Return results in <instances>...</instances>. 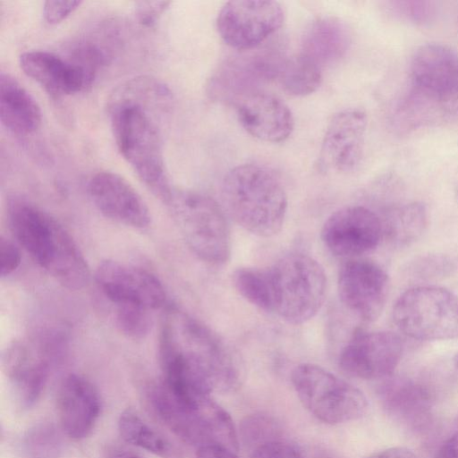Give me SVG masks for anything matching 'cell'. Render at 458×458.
Segmentation results:
<instances>
[{
	"label": "cell",
	"instance_id": "23",
	"mask_svg": "<svg viewBox=\"0 0 458 458\" xmlns=\"http://www.w3.org/2000/svg\"><path fill=\"white\" fill-rule=\"evenodd\" d=\"M382 401L389 415L411 428L428 421L432 395L424 385L410 379L387 382L381 391Z\"/></svg>",
	"mask_w": 458,
	"mask_h": 458
},
{
	"label": "cell",
	"instance_id": "36",
	"mask_svg": "<svg viewBox=\"0 0 458 458\" xmlns=\"http://www.w3.org/2000/svg\"><path fill=\"white\" fill-rule=\"evenodd\" d=\"M170 1H137L135 3V14L138 21L144 26H153L162 13L168 8Z\"/></svg>",
	"mask_w": 458,
	"mask_h": 458
},
{
	"label": "cell",
	"instance_id": "37",
	"mask_svg": "<svg viewBox=\"0 0 458 458\" xmlns=\"http://www.w3.org/2000/svg\"><path fill=\"white\" fill-rule=\"evenodd\" d=\"M81 1L78 0H48L43 4L42 13L47 22L58 23L76 10Z\"/></svg>",
	"mask_w": 458,
	"mask_h": 458
},
{
	"label": "cell",
	"instance_id": "30",
	"mask_svg": "<svg viewBox=\"0 0 458 458\" xmlns=\"http://www.w3.org/2000/svg\"><path fill=\"white\" fill-rule=\"evenodd\" d=\"M232 279L238 293L248 302L265 311H274L268 269L239 267Z\"/></svg>",
	"mask_w": 458,
	"mask_h": 458
},
{
	"label": "cell",
	"instance_id": "35",
	"mask_svg": "<svg viewBox=\"0 0 458 458\" xmlns=\"http://www.w3.org/2000/svg\"><path fill=\"white\" fill-rule=\"evenodd\" d=\"M250 458H305L295 447L282 440L263 444L252 452Z\"/></svg>",
	"mask_w": 458,
	"mask_h": 458
},
{
	"label": "cell",
	"instance_id": "43",
	"mask_svg": "<svg viewBox=\"0 0 458 458\" xmlns=\"http://www.w3.org/2000/svg\"><path fill=\"white\" fill-rule=\"evenodd\" d=\"M442 105L445 110L458 112V76Z\"/></svg>",
	"mask_w": 458,
	"mask_h": 458
},
{
	"label": "cell",
	"instance_id": "19",
	"mask_svg": "<svg viewBox=\"0 0 458 458\" xmlns=\"http://www.w3.org/2000/svg\"><path fill=\"white\" fill-rule=\"evenodd\" d=\"M56 408L63 431L72 439H82L90 434L99 418L101 399L90 381L70 374L58 389Z\"/></svg>",
	"mask_w": 458,
	"mask_h": 458
},
{
	"label": "cell",
	"instance_id": "41",
	"mask_svg": "<svg viewBox=\"0 0 458 458\" xmlns=\"http://www.w3.org/2000/svg\"><path fill=\"white\" fill-rule=\"evenodd\" d=\"M364 458H415L413 453L403 446L386 448Z\"/></svg>",
	"mask_w": 458,
	"mask_h": 458
},
{
	"label": "cell",
	"instance_id": "10",
	"mask_svg": "<svg viewBox=\"0 0 458 458\" xmlns=\"http://www.w3.org/2000/svg\"><path fill=\"white\" fill-rule=\"evenodd\" d=\"M282 5L272 0H233L220 9L217 31L229 47L245 51L258 47L284 22Z\"/></svg>",
	"mask_w": 458,
	"mask_h": 458
},
{
	"label": "cell",
	"instance_id": "17",
	"mask_svg": "<svg viewBox=\"0 0 458 458\" xmlns=\"http://www.w3.org/2000/svg\"><path fill=\"white\" fill-rule=\"evenodd\" d=\"M368 125L367 115L359 108L343 110L329 122L320 148L319 168L347 173L360 163Z\"/></svg>",
	"mask_w": 458,
	"mask_h": 458
},
{
	"label": "cell",
	"instance_id": "42",
	"mask_svg": "<svg viewBox=\"0 0 458 458\" xmlns=\"http://www.w3.org/2000/svg\"><path fill=\"white\" fill-rule=\"evenodd\" d=\"M435 458H458V433L444 442Z\"/></svg>",
	"mask_w": 458,
	"mask_h": 458
},
{
	"label": "cell",
	"instance_id": "25",
	"mask_svg": "<svg viewBox=\"0 0 458 458\" xmlns=\"http://www.w3.org/2000/svg\"><path fill=\"white\" fill-rule=\"evenodd\" d=\"M0 121L11 132L28 135L41 123V110L35 98L11 74H0Z\"/></svg>",
	"mask_w": 458,
	"mask_h": 458
},
{
	"label": "cell",
	"instance_id": "40",
	"mask_svg": "<svg viewBox=\"0 0 458 458\" xmlns=\"http://www.w3.org/2000/svg\"><path fill=\"white\" fill-rule=\"evenodd\" d=\"M196 458H238L236 452L220 447V446H205L199 448Z\"/></svg>",
	"mask_w": 458,
	"mask_h": 458
},
{
	"label": "cell",
	"instance_id": "28",
	"mask_svg": "<svg viewBox=\"0 0 458 458\" xmlns=\"http://www.w3.org/2000/svg\"><path fill=\"white\" fill-rule=\"evenodd\" d=\"M172 100V92L163 81L150 76H140L114 89L107 102L136 103L163 114L171 108Z\"/></svg>",
	"mask_w": 458,
	"mask_h": 458
},
{
	"label": "cell",
	"instance_id": "31",
	"mask_svg": "<svg viewBox=\"0 0 458 458\" xmlns=\"http://www.w3.org/2000/svg\"><path fill=\"white\" fill-rule=\"evenodd\" d=\"M62 439L52 425L39 424L29 429L21 441L25 458H59Z\"/></svg>",
	"mask_w": 458,
	"mask_h": 458
},
{
	"label": "cell",
	"instance_id": "15",
	"mask_svg": "<svg viewBox=\"0 0 458 458\" xmlns=\"http://www.w3.org/2000/svg\"><path fill=\"white\" fill-rule=\"evenodd\" d=\"M324 245L339 257L355 258L373 250L383 237L380 217L363 206L332 213L321 228Z\"/></svg>",
	"mask_w": 458,
	"mask_h": 458
},
{
	"label": "cell",
	"instance_id": "20",
	"mask_svg": "<svg viewBox=\"0 0 458 458\" xmlns=\"http://www.w3.org/2000/svg\"><path fill=\"white\" fill-rule=\"evenodd\" d=\"M241 125L252 137L267 142H282L294 126L293 114L279 98L261 90L248 94L236 102Z\"/></svg>",
	"mask_w": 458,
	"mask_h": 458
},
{
	"label": "cell",
	"instance_id": "1",
	"mask_svg": "<svg viewBox=\"0 0 458 458\" xmlns=\"http://www.w3.org/2000/svg\"><path fill=\"white\" fill-rule=\"evenodd\" d=\"M12 231L30 257L66 288L78 290L87 284L89 269L78 245L51 215L21 200L10 208Z\"/></svg>",
	"mask_w": 458,
	"mask_h": 458
},
{
	"label": "cell",
	"instance_id": "9",
	"mask_svg": "<svg viewBox=\"0 0 458 458\" xmlns=\"http://www.w3.org/2000/svg\"><path fill=\"white\" fill-rule=\"evenodd\" d=\"M393 318L406 336L419 341L458 338V297L436 285H420L403 293Z\"/></svg>",
	"mask_w": 458,
	"mask_h": 458
},
{
	"label": "cell",
	"instance_id": "27",
	"mask_svg": "<svg viewBox=\"0 0 458 458\" xmlns=\"http://www.w3.org/2000/svg\"><path fill=\"white\" fill-rule=\"evenodd\" d=\"M118 430L125 442L160 458H183L181 448L174 442L154 428L132 410L128 409L121 413Z\"/></svg>",
	"mask_w": 458,
	"mask_h": 458
},
{
	"label": "cell",
	"instance_id": "14",
	"mask_svg": "<svg viewBox=\"0 0 458 458\" xmlns=\"http://www.w3.org/2000/svg\"><path fill=\"white\" fill-rule=\"evenodd\" d=\"M54 352L47 344L14 340L2 354V366L22 409L32 407L47 384Z\"/></svg>",
	"mask_w": 458,
	"mask_h": 458
},
{
	"label": "cell",
	"instance_id": "11",
	"mask_svg": "<svg viewBox=\"0 0 458 458\" xmlns=\"http://www.w3.org/2000/svg\"><path fill=\"white\" fill-rule=\"evenodd\" d=\"M284 62L274 49L245 50L217 68L209 80L208 94L215 99L237 102L259 91L263 83L279 78Z\"/></svg>",
	"mask_w": 458,
	"mask_h": 458
},
{
	"label": "cell",
	"instance_id": "5",
	"mask_svg": "<svg viewBox=\"0 0 458 458\" xmlns=\"http://www.w3.org/2000/svg\"><path fill=\"white\" fill-rule=\"evenodd\" d=\"M159 342L194 356L206 370L214 393H228L240 386L242 369L231 350L207 326L177 308L166 310Z\"/></svg>",
	"mask_w": 458,
	"mask_h": 458
},
{
	"label": "cell",
	"instance_id": "12",
	"mask_svg": "<svg viewBox=\"0 0 458 458\" xmlns=\"http://www.w3.org/2000/svg\"><path fill=\"white\" fill-rule=\"evenodd\" d=\"M338 295L343 305L360 319H377L386 302L389 278L377 263L353 259L340 268L337 278Z\"/></svg>",
	"mask_w": 458,
	"mask_h": 458
},
{
	"label": "cell",
	"instance_id": "24",
	"mask_svg": "<svg viewBox=\"0 0 458 458\" xmlns=\"http://www.w3.org/2000/svg\"><path fill=\"white\" fill-rule=\"evenodd\" d=\"M351 45L346 24L335 17L313 21L304 32L301 55L321 68L344 57Z\"/></svg>",
	"mask_w": 458,
	"mask_h": 458
},
{
	"label": "cell",
	"instance_id": "32",
	"mask_svg": "<svg viewBox=\"0 0 458 458\" xmlns=\"http://www.w3.org/2000/svg\"><path fill=\"white\" fill-rule=\"evenodd\" d=\"M114 319L118 329L132 339L144 338L152 326L149 310L133 305H114Z\"/></svg>",
	"mask_w": 458,
	"mask_h": 458
},
{
	"label": "cell",
	"instance_id": "16",
	"mask_svg": "<svg viewBox=\"0 0 458 458\" xmlns=\"http://www.w3.org/2000/svg\"><path fill=\"white\" fill-rule=\"evenodd\" d=\"M103 294L114 305H133L154 310L166 303V293L157 276L140 267L105 260L96 270Z\"/></svg>",
	"mask_w": 458,
	"mask_h": 458
},
{
	"label": "cell",
	"instance_id": "13",
	"mask_svg": "<svg viewBox=\"0 0 458 458\" xmlns=\"http://www.w3.org/2000/svg\"><path fill=\"white\" fill-rule=\"evenodd\" d=\"M403 352V341L393 332H358L342 349L338 363L354 377L385 378L394 371Z\"/></svg>",
	"mask_w": 458,
	"mask_h": 458
},
{
	"label": "cell",
	"instance_id": "7",
	"mask_svg": "<svg viewBox=\"0 0 458 458\" xmlns=\"http://www.w3.org/2000/svg\"><path fill=\"white\" fill-rule=\"evenodd\" d=\"M165 204L197 257L216 266L228 261L230 229L223 209L213 199L192 191L173 190Z\"/></svg>",
	"mask_w": 458,
	"mask_h": 458
},
{
	"label": "cell",
	"instance_id": "33",
	"mask_svg": "<svg viewBox=\"0 0 458 458\" xmlns=\"http://www.w3.org/2000/svg\"><path fill=\"white\" fill-rule=\"evenodd\" d=\"M410 270L419 278L449 276L458 271V258L445 253L420 256L411 262Z\"/></svg>",
	"mask_w": 458,
	"mask_h": 458
},
{
	"label": "cell",
	"instance_id": "45",
	"mask_svg": "<svg viewBox=\"0 0 458 458\" xmlns=\"http://www.w3.org/2000/svg\"><path fill=\"white\" fill-rule=\"evenodd\" d=\"M451 364L454 373L458 376V352L453 356Z\"/></svg>",
	"mask_w": 458,
	"mask_h": 458
},
{
	"label": "cell",
	"instance_id": "4",
	"mask_svg": "<svg viewBox=\"0 0 458 458\" xmlns=\"http://www.w3.org/2000/svg\"><path fill=\"white\" fill-rule=\"evenodd\" d=\"M148 403L157 418L183 442L196 446L238 450V434L229 413L212 397L196 406L175 399L162 381L147 389Z\"/></svg>",
	"mask_w": 458,
	"mask_h": 458
},
{
	"label": "cell",
	"instance_id": "6",
	"mask_svg": "<svg viewBox=\"0 0 458 458\" xmlns=\"http://www.w3.org/2000/svg\"><path fill=\"white\" fill-rule=\"evenodd\" d=\"M268 273L274 311L284 320L302 324L319 311L326 298L327 276L315 259L301 253L288 254Z\"/></svg>",
	"mask_w": 458,
	"mask_h": 458
},
{
	"label": "cell",
	"instance_id": "34",
	"mask_svg": "<svg viewBox=\"0 0 458 458\" xmlns=\"http://www.w3.org/2000/svg\"><path fill=\"white\" fill-rule=\"evenodd\" d=\"M276 435V426L267 417L251 416L246 418L242 424L241 437L243 442L255 448L263 444L279 440L274 437Z\"/></svg>",
	"mask_w": 458,
	"mask_h": 458
},
{
	"label": "cell",
	"instance_id": "38",
	"mask_svg": "<svg viewBox=\"0 0 458 458\" xmlns=\"http://www.w3.org/2000/svg\"><path fill=\"white\" fill-rule=\"evenodd\" d=\"M21 253L18 248L9 240L0 241V276L11 275L21 264Z\"/></svg>",
	"mask_w": 458,
	"mask_h": 458
},
{
	"label": "cell",
	"instance_id": "29",
	"mask_svg": "<svg viewBox=\"0 0 458 458\" xmlns=\"http://www.w3.org/2000/svg\"><path fill=\"white\" fill-rule=\"evenodd\" d=\"M284 89L293 96H307L316 91L322 81V68L299 54L285 60L279 75Z\"/></svg>",
	"mask_w": 458,
	"mask_h": 458
},
{
	"label": "cell",
	"instance_id": "3",
	"mask_svg": "<svg viewBox=\"0 0 458 458\" xmlns=\"http://www.w3.org/2000/svg\"><path fill=\"white\" fill-rule=\"evenodd\" d=\"M116 146L144 184L165 203L173 188L165 168L162 140L156 114L131 102H107Z\"/></svg>",
	"mask_w": 458,
	"mask_h": 458
},
{
	"label": "cell",
	"instance_id": "39",
	"mask_svg": "<svg viewBox=\"0 0 458 458\" xmlns=\"http://www.w3.org/2000/svg\"><path fill=\"white\" fill-rule=\"evenodd\" d=\"M397 10L416 22H424L430 15V5L424 2H398Z\"/></svg>",
	"mask_w": 458,
	"mask_h": 458
},
{
	"label": "cell",
	"instance_id": "44",
	"mask_svg": "<svg viewBox=\"0 0 458 458\" xmlns=\"http://www.w3.org/2000/svg\"><path fill=\"white\" fill-rule=\"evenodd\" d=\"M111 458H142V457L137 454L132 453V452L122 450V451L114 453L111 456Z\"/></svg>",
	"mask_w": 458,
	"mask_h": 458
},
{
	"label": "cell",
	"instance_id": "2",
	"mask_svg": "<svg viewBox=\"0 0 458 458\" xmlns=\"http://www.w3.org/2000/svg\"><path fill=\"white\" fill-rule=\"evenodd\" d=\"M222 200L230 216L252 234L271 237L284 225L287 195L265 167L244 164L228 171L222 182Z\"/></svg>",
	"mask_w": 458,
	"mask_h": 458
},
{
	"label": "cell",
	"instance_id": "21",
	"mask_svg": "<svg viewBox=\"0 0 458 458\" xmlns=\"http://www.w3.org/2000/svg\"><path fill=\"white\" fill-rule=\"evenodd\" d=\"M411 72L413 89L442 105L458 76V54L445 45H423L412 57Z\"/></svg>",
	"mask_w": 458,
	"mask_h": 458
},
{
	"label": "cell",
	"instance_id": "8",
	"mask_svg": "<svg viewBox=\"0 0 458 458\" xmlns=\"http://www.w3.org/2000/svg\"><path fill=\"white\" fill-rule=\"evenodd\" d=\"M291 381L302 405L324 423L335 425L356 420L368 410L367 398L359 388L320 366H296Z\"/></svg>",
	"mask_w": 458,
	"mask_h": 458
},
{
	"label": "cell",
	"instance_id": "22",
	"mask_svg": "<svg viewBox=\"0 0 458 458\" xmlns=\"http://www.w3.org/2000/svg\"><path fill=\"white\" fill-rule=\"evenodd\" d=\"M19 62L23 72L54 98L74 94L91 85L79 67L52 52L26 51Z\"/></svg>",
	"mask_w": 458,
	"mask_h": 458
},
{
	"label": "cell",
	"instance_id": "18",
	"mask_svg": "<svg viewBox=\"0 0 458 458\" xmlns=\"http://www.w3.org/2000/svg\"><path fill=\"white\" fill-rule=\"evenodd\" d=\"M89 193L97 208L119 224L144 229L150 223L148 208L136 190L121 175L102 171L89 182Z\"/></svg>",
	"mask_w": 458,
	"mask_h": 458
},
{
	"label": "cell",
	"instance_id": "26",
	"mask_svg": "<svg viewBox=\"0 0 458 458\" xmlns=\"http://www.w3.org/2000/svg\"><path fill=\"white\" fill-rule=\"evenodd\" d=\"M381 222L383 237L396 247H407L418 241L426 231L428 215L422 203L412 201L390 208Z\"/></svg>",
	"mask_w": 458,
	"mask_h": 458
}]
</instances>
